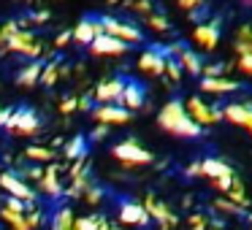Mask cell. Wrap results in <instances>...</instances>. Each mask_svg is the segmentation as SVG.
Masks as SVG:
<instances>
[{"label":"cell","instance_id":"39","mask_svg":"<svg viewBox=\"0 0 252 230\" xmlns=\"http://www.w3.org/2000/svg\"><path fill=\"white\" fill-rule=\"evenodd\" d=\"M106 136H109V127H106V125H95L93 133H90V138H93V141H103Z\"/></svg>","mask_w":252,"mask_h":230},{"label":"cell","instance_id":"12","mask_svg":"<svg viewBox=\"0 0 252 230\" xmlns=\"http://www.w3.org/2000/svg\"><path fill=\"white\" fill-rule=\"evenodd\" d=\"M141 203H144V208H147L149 219H155V222L160 225V230H171L176 225V214L171 211V208L165 206L158 195H147Z\"/></svg>","mask_w":252,"mask_h":230},{"label":"cell","instance_id":"41","mask_svg":"<svg viewBox=\"0 0 252 230\" xmlns=\"http://www.w3.org/2000/svg\"><path fill=\"white\" fill-rule=\"evenodd\" d=\"M71 41H73V38H71V30H63V33L55 38V46H60V49H63V46H68Z\"/></svg>","mask_w":252,"mask_h":230},{"label":"cell","instance_id":"21","mask_svg":"<svg viewBox=\"0 0 252 230\" xmlns=\"http://www.w3.org/2000/svg\"><path fill=\"white\" fill-rule=\"evenodd\" d=\"M222 116L239 127H250L252 125V103H228L222 109Z\"/></svg>","mask_w":252,"mask_h":230},{"label":"cell","instance_id":"27","mask_svg":"<svg viewBox=\"0 0 252 230\" xmlns=\"http://www.w3.org/2000/svg\"><path fill=\"white\" fill-rule=\"evenodd\" d=\"M63 154H65L71 163H73V160H82V157H84V138H79V136L71 138V141L63 146Z\"/></svg>","mask_w":252,"mask_h":230},{"label":"cell","instance_id":"46","mask_svg":"<svg viewBox=\"0 0 252 230\" xmlns=\"http://www.w3.org/2000/svg\"><path fill=\"white\" fill-rule=\"evenodd\" d=\"M250 130H252V125H250Z\"/></svg>","mask_w":252,"mask_h":230},{"label":"cell","instance_id":"1","mask_svg":"<svg viewBox=\"0 0 252 230\" xmlns=\"http://www.w3.org/2000/svg\"><path fill=\"white\" fill-rule=\"evenodd\" d=\"M44 219L46 214L38 203H22L17 198H6L0 203V222L8 225V230H38Z\"/></svg>","mask_w":252,"mask_h":230},{"label":"cell","instance_id":"18","mask_svg":"<svg viewBox=\"0 0 252 230\" xmlns=\"http://www.w3.org/2000/svg\"><path fill=\"white\" fill-rule=\"evenodd\" d=\"M192 38H195L198 46H203L206 52H212L214 46L220 44V22H217V19L201 22V25L195 28V33H192Z\"/></svg>","mask_w":252,"mask_h":230},{"label":"cell","instance_id":"30","mask_svg":"<svg viewBox=\"0 0 252 230\" xmlns=\"http://www.w3.org/2000/svg\"><path fill=\"white\" fill-rule=\"evenodd\" d=\"M233 49H236V55H239V68L252 76V52L247 49V46H241V44H233Z\"/></svg>","mask_w":252,"mask_h":230},{"label":"cell","instance_id":"36","mask_svg":"<svg viewBox=\"0 0 252 230\" xmlns=\"http://www.w3.org/2000/svg\"><path fill=\"white\" fill-rule=\"evenodd\" d=\"M236 44L247 46V49L252 52V25H244V28H239V38H236Z\"/></svg>","mask_w":252,"mask_h":230},{"label":"cell","instance_id":"33","mask_svg":"<svg viewBox=\"0 0 252 230\" xmlns=\"http://www.w3.org/2000/svg\"><path fill=\"white\" fill-rule=\"evenodd\" d=\"M228 201H230V203H236L239 208H244V206H247V195H244V190H241L239 181H233V187L228 190Z\"/></svg>","mask_w":252,"mask_h":230},{"label":"cell","instance_id":"31","mask_svg":"<svg viewBox=\"0 0 252 230\" xmlns=\"http://www.w3.org/2000/svg\"><path fill=\"white\" fill-rule=\"evenodd\" d=\"M130 11H136V14H141V17H147V14H152L155 11V6H152V0H122Z\"/></svg>","mask_w":252,"mask_h":230},{"label":"cell","instance_id":"9","mask_svg":"<svg viewBox=\"0 0 252 230\" xmlns=\"http://www.w3.org/2000/svg\"><path fill=\"white\" fill-rule=\"evenodd\" d=\"M130 114L133 111L122 109L120 103H98V109H93V122L106 127H122L130 122Z\"/></svg>","mask_w":252,"mask_h":230},{"label":"cell","instance_id":"2","mask_svg":"<svg viewBox=\"0 0 252 230\" xmlns=\"http://www.w3.org/2000/svg\"><path fill=\"white\" fill-rule=\"evenodd\" d=\"M0 30H3V49H6V52L19 55V57H28V60H38V57H41L44 44L38 41V35H35L33 30L22 28L17 19L0 25Z\"/></svg>","mask_w":252,"mask_h":230},{"label":"cell","instance_id":"35","mask_svg":"<svg viewBox=\"0 0 252 230\" xmlns=\"http://www.w3.org/2000/svg\"><path fill=\"white\" fill-rule=\"evenodd\" d=\"M176 3H179V6L190 14V17H198V11L206 6V0H176Z\"/></svg>","mask_w":252,"mask_h":230},{"label":"cell","instance_id":"10","mask_svg":"<svg viewBox=\"0 0 252 230\" xmlns=\"http://www.w3.org/2000/svg\"><path fill=\"white\" fill-rule=\"evenodd\" d=\"M93 184L90 179V165H87V157L82 160H73L71 171H68V181H65V195L68 198H82V192Z\"/></svg>","mask_w":252,"mask_h":230},{"label":"cell","instance_id":"43","mask_svg":"<svg viewBox=\"0 0 252 230\" xmlns=\"http://www.w3.org/2000/svg\"><path fill=\"white\" fill-rule=\"evenodd\" d=\"M8 114H11V111H8V109H3V106H0V127L6 125V119H8Z\"/></svg>","mask_w":252,"mask_h":230},{"label":"cell","instance_id":"44","mask_svg":"<svg viewBox=\"0 0 252 230\" xmlns=\"http://www.w3.org/2000/svg\"><path fill=\"white\" fill-rule=\"evenodd\" d=\"M0 46H3V30H0Z\"/></svg>","mask_w":252,"mask_h":230},{"label":"cell","instance_id":"4","mask_svg":"<svg viewBox=\"0 0 252 230\" xmlns=\"http://www.w3.org/2000/svg\"><path fill=\"white\" fill-rule=\"evenodd\" d=\"M3 127L17 138H33L41 133V116L35 114L33 109H17V111L8 114V119Z\"/></svg>","mask_w":252,"mask_h":230},{"label":"cell","instance_id":"19","mask_svg":"<svg viewBox=\"0 0 252 230\" xmlns=\"http://www.w3.org/2000/svg\"><path fill=\"white\" fill-rule=\"evenodd\" d=\"M144 100H147V92H144V87L138 82H125V89H122L120 95V106L127 111H138L144 106Z\"/></svg>","mask_w":252,"mask_h":230},{"label":"cell","instance_id":"45","mask_svg":"<svg viewBox=\"0 0 252 230\" xmlns=\"http://www.w3.org/2000/svg\"><path fill=\"white\" fill-rule=\"evenodd\" d=\"M109 3H122V0H109Z\"/></svg>","mask_w":252,"mask_h":230},{"label":"cell","instance_id":"15","mask_svg":"<svg viewBox=\"0 0 252 230\" xmlns=\"http://www.w3.org/2000/svg\"><path fill=\"white\" fill-rule=\"evenodd\" d=\"M122 89H125V79H120V76L103 79V82L95 87V100H98V103H120Z\"/></svg>","mask_w":252,"mask_h":230},{"label":"cell","instance_id":"11","mask_svg":"<svg viewBox=\"0 0 252 230\" xmlns=\"http://www.w3.org/2000/svg\"><path fill=\"white\" fill-rule=\"evenodd\" d=\"M185 109H187V114L192 116V122H198L201 127L214 125V122H220V116H222V111L214 109V106H209L203 98H187Z\"/></svg>","mask_w":252,"mask_h":230},{"label":"cell","instance_id":"5","mask_svg":"<svg viewBox=\"0 0 252 230\" xmlns=\"http://www.w3.org/2000/svg\"><path fill=\"white\" fill-rule=\"evenodd\" d=\"M35 192L52 198V201H57V198L65 195V181H63V168L60 165H55V163L41 165V173H38V179H35Z\"/></svg>","mask_w":252,"mask_h":230},{"label":"cell","instance_id":"38","mask_svg":"<svg viewBox=\"0 0 252 230\" xmlns=\"http://www.w3.org/2000/svg\"><path fill=\"white\" fill-rule=\"evenodd\" d=\"M190 228L192 230H206L209 228V219L203 217V214H192V217H190Z\"/></svg>","mask_w":252,"mask_h":230},{"label":"cell","instance_id":"37","mask_svg":"<svg viewBox=\"0 0 252 230\" xmlns=\"http://www.w3.org/2000/svg\"><path fill=\"white\" fill-rule=\"evenodd\" d=\"M228 71V65H222V62H214V65H203V76H222V73Z\"/></svg>","mask_w":252,"mask_h":230},{"label":"cell","instance_id":"29","mask_svg":"<svg viewBox=\"0 0 252 230\" xmlns=\"http://www.w3.org/2000/svg\"><path fill=\"white\" fill-rule=\"evenodd\" d=\"M144 19H147V25H149V28L155 30V33H168V30H171V22H168V19L163 17V14H158V11L147 14V17H144Z\"/></svg>","mask_w":252,"mask_h":230},{"label":"cell","instance_id":"24","mask_svg":"<svg viewBox=\"0 0 252 230\" xmlns=\"http://www.w3.org/2000/svg\"><path fill=\"white\" fill-rule=\"evenodd\" d=\"M49 230H79L76 228V214H73L71 206H60L55 214H52Z\"/></svg>","mask_w":252,"mask_h":230},{"label":"cell","instance_id":"40","mask_svg":"<svg viewBox=\"0 0 252 230\" xmlns=\"http://www.w3.org/2000/svg\"><path fill=\"white\" fill-rule=\"evenodd\" d=\"M217 208L220 211H225V214H239L241 208L236 206V203H230V201H217Z\"/></svg>","mask_w":252,"mask_h":230},{"label":"cell","instance_id":"14","mask_svg":"<svg viewBox=\"0 0 252 230\" xmlns=\"http://www.w3.org/2000/svg\"><path fill=\"white\" fill-rule=\"evenodd\" d=\"M90 52H93L95 57H120V55H125V52H127V44H122V41L111 38V35H106V33H100L98 38L90 44Z\"/></svg>","mask_w":252,"mask_h":230},{"label":"cell","instance_id":"42","mask_svg":"<svg viewBox=\"0 0 252 230\" xmlns=\"http://www.w3.org/2000/svg\"><path fill=\"white\" fill-rule=\"evenodd\" d=\"M90 109H93V103L87 98H79V111H90Z\"/></svg>","mask_w":252,"mask_h":230},{"label":"cell","instance_id":"25","mask_svg":"<svg viewBox=\"0 0 252 230\" xmlns=\"http://www.w3.org/2000/svg\"><path fill=\"white\" fill-rule=\"evenodd\" d=\"M41 68H44V62L30 60L25 68H19L17 84H19V87H35V84H38V79H41Z\"/></svg>","mask_w":252,"mask_h":230},{"label":"cell","instance_id":"20","mask_svg":"<svg viewBox=\"0 0 252 230\" xmlns=\"http://www.w3.org/2000/svg\"><path fill=\"white\" fill-rule=\"evenodd\" d=\"M201 176H209L212 181H222V179H233V168L225 160L217 157H206L201 160Z\"/></svg>","mask_w":252,"mask_h":230},{"label":"cell","instance_id":"32","mask_svg":"<svg viewBox=\"0 0 252 230\" xmlns=\"http://www.w3.org/2000/svg\"><path fill=\"white\" fill-rule=\"evenodd\" d=\"M163 76H168L171 82H182V65H179V60L176 57H165V73Z\"/></svg>","mask_w":252,"mask_h":230},{"label":"cell","instance_id":"28","mask_svg":"<svg viewBox=\"0 0 252 230\" xmlns=\"http://www.w3.org/2000/svg\"><path fill=\"white\" fill-rule=\"evenodd\" d=\"M79 201H84L87 206H100V203H103V187H98L93 181V184L82 192V198H79Z\"/></svg>","mask_w":252,"mask_h":230},{"label":"cell","instance_id":"23","mask_svg":"<svg viewBox=\"0 0 252 230\" xmlns=\"http://www.w3.org/2000/svg\"><path fill=\"white\" fill-rule=\"evenodd\" d=\"M22 157L30 160V165H46V163H55V149L44 146V144H30V146H25Z\"/></svg>","mask_w":252,"mask_h":230},{"label":"cell","instance_id":"17","mask_svg":"<svg viewBox=\"0 0 252 230\" xmlns=\"http://www.w3.org/2000/svg\"><path fill=\"white\" fill-rule=\"evenodd\" d=\"M138 71L147 76H163L165 73V52L160 49H147L138 57Z\"/></svg>","mask_w":252,"mask_h":230},{"label":"cell","instance_id":"22","mask_svg":"<svg viewBox=\"0 0 252 230\" xmlns=\"http://www.w3.org/2000/svg\"><path fill=\"white\" fill-rule=\"evenodd\" d=\"M201 89L203 92H214V95H225V92H236V89H239V82L225 79V76H203Z\"/></svg>","mask_w":252,"mask_h":230},{"label":"cell","instance_id":"8","mask_svg":"<svg viewBox=\"0 0 252 230\" xmlns=\"http://www.w3.org/2000/svg\"><path fill=\"white\" fill-rule=\"evenodd\" d=\"M100 28H103V33H106V35H111V38L122 41V44H127V46L141 44V41H144L141 30H138L136 25L125 22V19H117V17H103V19H100Z\"/></svg>","mask_w":252,"mask_h":230},{"label":"cell","instance_id":"13","mask_svg":"<svg viewBox=\"0 0 252 230\" xmlns=\"http://www.w3.org/2000/svg\"><path fill=\"white\" fill-rule=\"evenodd\" d=\"M120 222L122 225H133V228H147L152 219H149L144 203H138V201H122L120 203Z\"/></svg>","mask_w":252,"mask_h":230},{"label":"cell","instance_id":"34","mask_svg":"<svg viewBox=\"0 0 252 230\" xmlns=\"http://www.w3.org/2000/svg\"><path fill=\"white\" fill-rule=\"evenodd\" d=\"M57 109H60V114H73V111H79V98H73V95H65V98L60 100V106H57Z\"/></svg>","mask_w":252,"mask_h":230},{"label":"cell","instance_id":"16","mask_svg":"<svg viewBox=\"0 0 252 230\" xmlns=\"http://www.w3.org/2000/svg\"><path fill=\"white\" fill-rule=\"evenodd\" d=\"M100 33H103L100 19H82V22L71 30V38H73V44H79V46H90Z\"/></svg>","mask_w":252,"mask_h":230},{"label":"cell","instance_id":"6","mask_svg":"<svg viewBox=\"0 0 252 230\" xmlns=\"http://www.w3.org/2000/svg\"><path fill=\"white\" fill-rule=\"evenodd\" d=\"M111 154H114V160H120L125 168H138V165L152 163V152L144 149L136 138H125V141H120L114 149H111Z\"/></svg>","mask_w":252,"mask_h":230},{"label":"cell","instance_id":"7","mask_svg":"<svg viewBox=\"0 0 252 230\" xmlns=\"http://www.w3.org/2000/svg\"><path fill=\"white\" fill-rule=\"evenodd\" d=\"M0 190L6 192V198H17L22 203H35V198H38L35 187H30V181H25L14 171H0Z\"/></svg>","mask_w":252,"mask_h":230},{"label":"cell","instance_id":"3","mask_svg":"<svg viewBox=\"0 0 252 230\" xmlns=\"http://www.w3.org/2000/svg\"><path fill=\"white\" fill-rule=\"evenodd\" d=\"M158 125L163 127L165 133L179 136V138H198V136H201V130H203L198 122H192V116L187 114V109H185L182 100H168V103L160 109Z\"/></svg>","mask_w":252,"mask_h":230},{"label":"cell","instance_id":"26","mask_svg":"<svg viewBox=\"0 0 252 230\" xmlns=\"http://www.w3.org/2000/svg\"><path fill=\"white\" fill-rule=\"evenodd\" d=\"M63 73H68V68H65V65H60V62H49V65L41 68V79H38V84H44V87H55V84L60 82Z\"/></svg>","mask_w":252,"mask_h":230}]
</instances>
